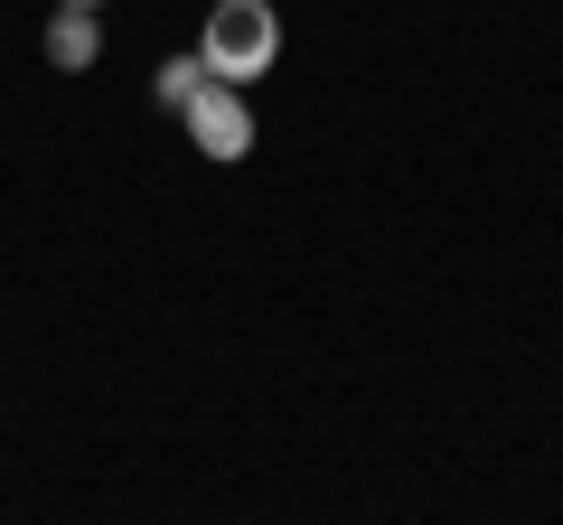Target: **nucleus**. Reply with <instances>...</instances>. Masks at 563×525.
<instances>
[{
	"label": "nucleus",
	"instance_id": "obj_1",
	"mask_svg": "<svg viewBox=\"0 0 563 525\" xmlns=\"http://www.w3.org/2000/svg\"><path fill=\"white\" fill-rule=\"evenodd\" d=\"M198 57H207V76H217V85L273 76V57H282V10H273V0H217V10H207Z\"/></svg>",
	"mask_w": 563,
	"mask_h": 525
},
{
	"label": "nucleus",
	"instance_id": "obj_2",
	"mask_svg": "<svg viewBox=\"0 0 563 525\" xmlns=\"http://www.w3.org/2000/svg\"><path fill=\"white\" fill-rule=\"evenodd\" d=\"M188 142H198V160H244V150H254V103L235 94V85H217L207 76V94L188 103Z\"/></svg>",
	"mask_w": 563,
	"mask_h": 525
},
{
	"label": "nucleus",
	"instance_id": "obj_3",
	"mask_svg": "<svg viewBox=\"0 0 563 525\" xmlns=\"http://www.w3.org/2000/svg\"><path fill=\"white\" fill-rule=\"evenodd\" d=\"M95 57H103V20L76 10V0H57V20H47V66H57V76H85Z\"/></svg>",
	"mask_w": 563,
	"mask_h": 525
},
{
	"label": "nucleus",
	"instance_id": "obj_4",
	"mask_svg": "<svg viewBox=\"0 0 563 525\" xmlns=\"http://www.w3.org/2000/svg\"><path fill=\"white\" fill-rule=\"evenodd\" d=\"M198 94H207V57L188 47V57H169V66H161V103H169V113H188Z\"/></svg>",
	"mask_w": 563,
	"mask_h": 525
},
{
	"label": "nucleus",
	"instance_id": "obj_5",
	"mask_svg": "<svg viewBox=\"0 0 563 525\" xmlns=\"http://www.w3.org/2000/svg\"><path fill=\"white\" fill-rule=\"evenodd\" d=\"M76 10H103V0H76Z\"/></svg>",
	"mask_w": 563,
	"mask_h": 525
}]
</instances>
